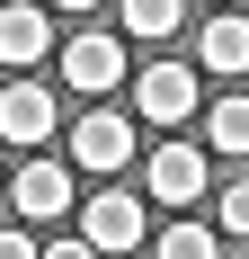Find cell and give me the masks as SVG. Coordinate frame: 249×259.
<instances>
[{
  "mask_svg": "<svg viewBox=\"0 0 249 259\" xmlns=\"http://www.w3.org/2000/svg\"><path fill=\"white\" fill-rule=\"evenodd\" d=\"M0 188H9V170H0Z\"/></svg>",
  "mask_w": 249,
  "mask_h": 259,
  "instance_id": "obj_16",
  "label": "cell"
},
{
  "mask_svg": "<svg viewBox=\"0 0 249 259\" xmlns=\"http://www.w3.org/2000/svg\"><path fill=\"white\" fill-rule=\"evenodd\" d=\"M53 9H98V0H53Z\"/></svg>",
  "mask_w": 249,
  "mask_h": 259,
  "instance_id": "obj_15",
  "label": "cell"
},
{
  "mask_svg": "<svg viewBox=\"0 0 249 259\" xmlns=\"http://www.w3.org/2000/svg\"><path fill=\"white\" fill-rule=\"evenodd\" d=\"M45 54H53V18L45 9H0V63L9 72H36Z\"/></svg>",
  "mask_w": 249,
  "mask_h": 259,
  "instance_id": "obj_8",
  "label": "cell"
},
{
  "mask_svg": "<svg viewBox=\"0 0 249 259\" xmlns=\"http://www.w3.org/2000/svg\"><path fill=\"white\" fill-rule=\"evenodd\" d=\"M0 259H36V233H18V224H9V233H0Z\"/></svg>",
  "mask_w": 249,
  "mask_h": 259,
  "instance_id": "obj_14",
  "label": "cell"
},
{
  "mask_svg": "<svg viewBox=\"0 0 249 259\" xmlns=\"http://www.w3.org/2000/svg\"><path fill=\"white\" fill-rule=\"evenodd\" d=\"M196 54H205V72H214V80H240V72H249V18H214Z\"/></svg>",
  "mask_w": 249,
  "mask_h": 259,
  "instance_id": "obj_9",
  "label": "cell"
},
{
  "mask_svg": "<svg viewBox=\"0 0 249 259\" xmlns=\"http://www.w3.org/2000/svg\"><path fill=\"white\" fill-rule=\"evenodd\" d=\"M72 161H80V170H98V179L125 170V161H134V125H125L116 107H89V116L72 125Z\"/></svg>",
  "mask_w": 249,
  "mask_h": 259,
  "instance_id": "obj_5",
  "label": "cell"
},
{
  "mask_svg": "<svg viewBox=\"0 0 249 259\" xmlns=\"http://www.w3.org/2000/svg\"><path fill=\"white\" fill-rule=\"evenodd\" d=\"M134 107H143L151 125H187V116L205 107V90H196L187 63H151V72H134Z\"/></svg>",
  "mask_w": 249,
  "mask_h": 259,
  "instance_id": "obj_2",
  "label": "cell"
},
{
  "mask_svg": "<svg viewBox=\"0 0 249 259\" xmlns=\"http://www.w3.org/2000/svg\"><path fill=\"white\" fill-rule=\"evenodd\" d=\"M45 134H53V90L45 80H9V90H0V143L36 152Z\"/></svg>",
  "mask_w": 249,
  "mask_h": 259,
  "instance_id": "obj_6",
  "label": "cell"
},
{
  "mask_svg": "<svg viewBox=\"0 0 249 259\" xmlns=\"http://www.w3.org/2000/svg\"><path fill=\"white\" fill-rule=\"evenodd\" d=\"M116 18H125V36H169V27L187 18V0H125Z\"/></svg>",
  "mask_w": 249,
  "mask_h": 259,
  "instance_id": "obj_12",
  "label": "cell"
},
{
  "mask_svg": "<svg viewBox=\"0 0 249 259\" xmlns=\"http://www.w3.org/2000/svg\"><path fill=\"white\" fill-rule=\"evenodd\" d=\"M151 241H160V259H214V250H223L214 224H160Z\"/></svg>",
  "mask_w": 249,
  "mask_h": 259,
  "instance_id": "obj_11",
  "label": "cell"
},
{
  "mask_svg": "<svg viewBox=\"0 0 249 259\" xmlns=\"http://www.w3.org/2000/svg\"><path fill=\"white\" fill-rule=\"evenodd\" d=\"M214 224H223V241H249V179H231L214 197Z\"/></svg>",
  "mask_w": 249,
  "mask_h": 259,
  "instance_id": "obj_13",
  "label": "cell"
},
{
  "mask_svg": "<svg viewBox=\"0 0 249 259\" xmlns=\"http://www.w3.org/2000/svg\"><path fill=\"white\" fill-rule=\"evenodd\" d=\"M205 152H231V161L249 152V99H240V90L205 107Z\"/></svg>",
  "mask_w": 249,
  "mask_h": 259,
  "instance_id": "obj_10",
  "label": "cell"
},
{
  "mask_svg": "<svg viewBox=\"0 0 249 259\" xmlns=\"http://www.w3.org/2000/svg\"><path fill=\"white\" fill-rule=\"evenodd\" d=\"M80 241H89V250H143V241H151V224H143V197H125V188L89 197V214H80Z\"/></svg>",
  "mask_w": 249,
  "mask_h": 259,
  "instance_id": "obj_4",
  "label": "cell"
},
{
  "mask_svg": "<svg viewBox=\"0 0 249 259\" xmlns=\"http://www.w3.org/2000/svg\"><path fill=\"white\" fill-rule=\"evenodd\" d=\"M143 179H151V197L178 214V206H196V197H205V179H214V152H196V143H178V134H169V143L151 152V170H143Z\"/></svg>",
  "mask_w": 249,
  "mask_h": 259,
  "instance_id": "obj_3",
  "label": "cell"
},
{
  "mask_svg": "<svg viewBox=\"0 0 249 259\" xmlns=\"http://www.w3.org/2000/svg\"><path fill=\"white\" fill-rule=\"evenodd\" d=\"M9 197H18L27 224H53V214H72V170L63 161H27V170H9Z\"/></svg>",
  "mask_w": 249,
  "mask_h": 259,
  "instance_id": "obj_7",
  "label": "cell"
},
{
  "mask_svg": "<svg viewBox=\"0 0 249 259\" xmlns=\"http://www.w3.org/2000/svg\"><path fill=\"white\" fill-rule=\"evenodd\" d=\"M63 80H72L80 99H107V90L125 80V36H107V27L63 36Z\"/></svg>",
  "mask_w": 249,
  "mask_h": 259,
  "instance_id": "obj_1",
  "label": "cell"
}]
</instances>
